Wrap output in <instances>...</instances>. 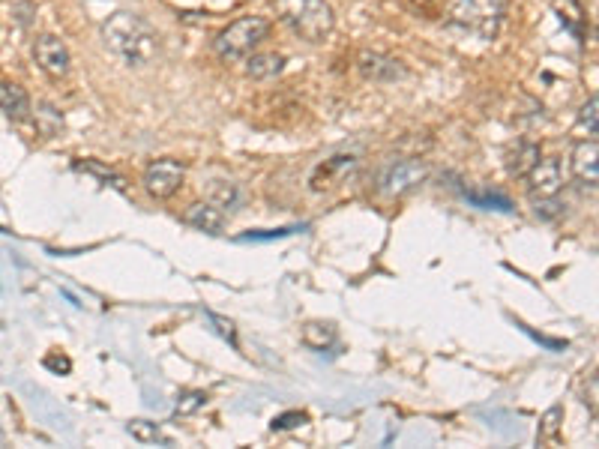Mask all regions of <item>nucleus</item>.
<instances>
[{
  "mask_svg": "<svg viewBox=\"0 0 599 449\" xmlns=\"http://www.w3.org/2000/svg\"><path fill=\"white\" fill-rule=\"evenodd\" d=\"M33 60H36V66H39L48 78H54V81L66 78L69 69H72V54H69L66 42H63L60 36H54V33L36 36V42H33Z\"/></svg>",
  "mask_w": 599,
  "mask_h": 449,
  "instance_id": "obj_6",
  "label": "nucleus"
},
{
  "mask_svg": "<svg viewBox=\"0 0 599 449\" xmlns=\"http://www.w3.org/2000/svg\"><path fill=\"white\" fill-rule=\"evenodd\" d=\"M102 39L114 57H120L126 66L144 69L159 57V33L156 27L141 18L138 12H114L102 24Z\"/></svg>",
  "mask_w": 599,
  "mask_h": 449,
  "instance_id": "obj_1",
  "label": "nucleus"
},
{
  "mask_svg": "<svg viewBox=\"0 0 599 449\" xmlns=\"http://www.w3.org/2000/svg\"><path fill=\"white\" fill-rule=\"evenodd\" d=\"M423 180H426V165L420 159H402V162H393L381 171L378 192L387 195V198H402V195L414 192Z\"/></svg>",
  "mask_w": 599,
  "mask_h": 449,
  "instance_id": "obj_5",
  "label": "nucleus"
},
{
  "mask_svg": "<svg viewBox=\"0 0 599 449\" xmlns=\"http://www.w3.org/2000/svg\"><path fill=\"white\" fill-rule=\"evenodd\" d=\"M306 423V414H282L279 420H273V429L276 432H285V429H297V426H303Z\"/></svg>",
  "mask_w": 599,
  "mask_h": 449,
  "instance_id": "obj_23",
  "label": "nucleus"
},
{
  "mask_svg": "<svg viewBox=\"0 0 599 449\" xmlns=\"http://www.w3.org/2000/svg\"><path fill=\"white\" fill-rule=\"evenodd\" d=\"M285 69V57L270 51V54H249L246 57V72L258 81H270Z\"/></svg>",
  "mask_w": 599,
  "mask_h": 449,
  "instance_id": "obj_14",
  "label": "nucleus"
},
{
  "mask_svg": "<svg viewBox=\"0 0 599 449\" xmlns=\"http://www.w3.org/2000/svg\"><path fill=\"white\" fill-rule=\"evenodd\" d=\"M597 96H591L585 105H582V114H579V126L588 129V135H597Z\"/></svg>",
  "mask_w": 599,
  "mask_h": 449,
  "instance_id": "obj_21",
  "label": "nucleus"
},
{
  "mask_svg": "<svg viewBox=\"0 0 599 449\" xmlns=\"http://www.w3.org/2000/svg\"><path fill=\"white\" fill-rule=\"evenodd\" d=\"M561 420H564V408H552V411L543 417V426H540V435H537V441H540V444H549V441H555V438H558V432H561Z\"/></svg>",
  "mask_w": 599,
  "mask_h": 449,
  "instance_id": "obj_20",
  "label": "nucleus"
},
{
  "mask_svg": "<svg viewBox=\"0 0 599 449\" xmlns=\"http://www.w3.org/2000/svg\"><path fill=\"white\" fill-rule=\"evenodd\" d=\"M183 177H186L183 162H177V159H156L144 171V189L156 201H165V198H171L183 186Z\"/></svg>",
  "mask_w": 599,
  "mask_h": 449,
  "instance_id": "obj_7",
  "label": "nucleus"
},
{
  "mask_svg": "<svg viewBox=\"0 0 599 449\" xmlns=\"http://www.w3.org/2000/svg\"><path fill=\"white\" fill-rule=\"evenodd\" d=\"M270 36V21L261 15H243L237 21H231L213 42L216 54L228 63H240L249 54L258 51V45Z\"/></svg>",
  "mask_w": 599,
  "mask_h": 449,
  "instance_id": "obj_4",
  "label": "nucleus"
},
{
  "mask_svg": "<svg viewBox=\"0 0 599 449\" xmlns=\"http://www.w3.org/2000/svg\"><path fill=\"white\" fill-rule=\"evenodd\" d=\"M78 168H84V171H93V174H99L102 180H114V186L117 189H126V180L120 177V174H114V171H105L102 165H96V162H84V165H78Z\"/></svg>",
  "mask_w": 599,
  "mask_h": 449,
  "instance_id": "obj_22",
  "label": "nucleus"
},
{
  "mask_svg": "<svg viewBox=\"0 0 599 449\" xmlns=\"http://www.w3.org/2000/svg\"><path fill=\"white\" fill-rule=\"evenodd\" d=\"M45 366H48V369H54L57 375H60V372L66 375V372L72 369V363H69L66 357H54V354H51V357H45Z\"/></svg>",
  "mask_w": 599,
  "mask_h": 449,
  "instance_id": "obj_25",
  "label": "nucleus"
},
{
  "mask_svg": "<svg viewBox=\"0 0 599 449\" xmlns=\"http://www.w3.org/2000/svg\"><path fill=\"white\" fill-rule=\"evenodd\" d=\"M183 219H186V225H192L195 231H204V234H222L225 231V210L213 207L210 201L192 204Z\"/></svg>",
  "mask_w": 599,
  "mask_h": 449,
  "instance_id": "obj_13",
  "label": "nucleus"
},
{
  "mask_svg": "<svg viewBox=\"0 0 599 449\" xmlns=\"http://www.w3.org/2000/svg\"><path fill=\"white\" fill-rule=\"evenodd\" d=\"M450 24L477 39H495L504 24V0H444Z\"/></svg>",
  "mask_w": 599,
  "mask_h": 449,
  "instance_id": "obj_3",
  "label": "nucleus"
},
{
  "mask_svg": "<svg viewBox=\"0 0 599 449\" xmlns=\"http://www.w3.org/2000/svg\"><path fill=\"white\" fill-rule=\"evenodd\" d=\"M279 21L306 42H324L336 27V12L327 0H276Z\"/></svg>",
  "mask_w": 599,
  "mask_h": 449,
  "instance_id": "obj_2",
  "label": "nucleus"
},
{
  "mask_svg": "<svg viewBox=\"0 0 599 449\" xmlns=\"http://www.w3.org/2000/svg\"><path fill=\"white\" fill-rule=\"evenodd\" d=\"M357 69L366 81H375V84H390V81H399L408 75V69L396 57H387V54L369 51V48H363L357 54Z\"/></svg>",
  "mask_w": 599,
  "mask_h": 449,
  "instance_id": "obj_9",
  "label": "nucleus"
},
{
  "mask_svg": "<svg viewBox=\"0 0 599 449\" xmlns=\"http://www.w3.org/2000/svg\"><path fill=\"white\" fill-rule=\"evenodd\" d=\"M207 318H210V321L216 324V330H219V333H222V336H225V339H228V342H231L234 348H237V336H234V324H231V321H225V318H219V315H213V312H207Z\"/></svg>",
  "mask_w": 599,
  "mask_h": 449,
  "instance_id": "obj_24",
  "label": "nucleus"
},
{
  "mask_svg": "<svg viewBox=\"0 0 599 449\" xmlns=\"http://www.w3.org/2000/svg\"><path fill=\"white\" fill-rule=\"evenodd\" d=\"M531 201H534V213H537L540 219H546V222H549V219H558V216L564 213V207H567L558 195H534Z\"/></svg>",
  "mask_w": 599,
  "mask_h": 449,
  "instance_id": "obj_19",
  "label": "nucleus"
},
{
  "mask_svg": "<svg viewBox=\"0 0 599 449\" xmlns=\"http://www.w3.org/2000/svg\"><path fill=\"white\" fill-rule=\"evenodd\" d=\"M528 183H531V198L534 195H558L564 189V165L561 159H543L528 171Z\"/></svg>",
  "mask_w": 599,
  "mask_h": 449,
  "instance_id": "obj_10",
  "label": "nucleus"
},
{
  "mask_svg": "<svg viewBox=\"0 0 599 449\" xmlns=\"http://www.w3.org/2000/svg\"><path fill=\"white\" fill-rule=\"evenodd\" d=\"M126 432L132 435V441H138V444H144V447H150V444L168 447V444H171V441L162 435V429H159L156 423H147V420H132V423L126 426Z\"/></svg>",
  "mask_w": 599,
  "mask_h": 449,
  "instance_id": "obj_18",
  "label": "nucleus"
},
{
  "mask_svg": "<svg viewBox=\"0 0 599 449\" xmlns=\"http://www.w3.org/2000/svg\"><path fill=\"white\" fill-rule=\"evenodd\" d=\"M599 147L597 141L591 138V141H582L576 150H573V174H576V180L582 183V186H588V189H597V180H599Z\"/></svg>",
  "mask_w": 599,
  "mask_h": 449,
  "instance_id": "obj_11",
  "label": "nucleus"
},
{
  "mask_svg": "<svg viewBox=\"0 0 599 449\" xmlns=\"http://www.w3.org/2000/svg\"><path fill=\"white\" fill-rule=\"evenodd\" d=\"M357 168V156L354 153H336L330 159H324L321 165H315V171L309 174V189L312 192H327L336 189L348 180V174H354Z\"/></svg>",
  "mask_w": 599,
  "mask_h": 449,
  "instance_id": "obj_8",
  "label": "nucleus"
},
{
  "mask_svg": "<svg viewBox=\"0 0 599 449\" xmlns=\"http://www.w3.org/2000/svg\"><path fill=\"white\" fill-rule=\"evenodd\" d=\"M303 342L312 348V351H327L333 342H336V327L327 324V321H309L303 327Z\"/></svg>",
  "mask_w": 599,
  "mask_h": 449,
  "instance_id": "obj_16",
  "label": "nucleus"
},
{
  "mask_svg": "<svg viewBox=\"0 0 599 449\" xmlns=\"http://www.w3.org/2000/svg\"><path fill=\"white\" fill-rule=\"evenodd\" d=\"M537 162H540V147L531 144V141H522L519 150H516L513 159H510V174H513V177H528V171H531Z\"/></svg>",
  "mask_w": 599,
  "mask_h": 449,
  "instance_id": "obj_17",
  "label": "nucleus"
},
{
  "mask_svg": "<svg viewBox=\"0 0 599 449\" xmlns=\"http://www.w3.org/2000/svg\"><path fill=\"white\" fill-rule=\"evenodd\" d=\"M0 111L12 120H27L30 117V96L21 84L15 81H3L0 78Z\"/></svg>",
  "mask_w": 599,
  "mask_h": 449,
  "instance_id": "obj_12",
  "label": "nucleus"
},
{
  "mask_svg": "<svg viewBox=\"0 0 599 449\" xmlns=\"http://www.w3.org/2000/svg\"><path fill=\"white\" fill-rule=\"evenodd\" d=\"M207 201L219 210H237L240 207V189L231 180H210L207 183Z\"/></svg>",
  "mask_w": 599,
  "mask_h": 449,
  "instance_id": "obj_15",
  "label": "nucleus"
}]
</instances>
